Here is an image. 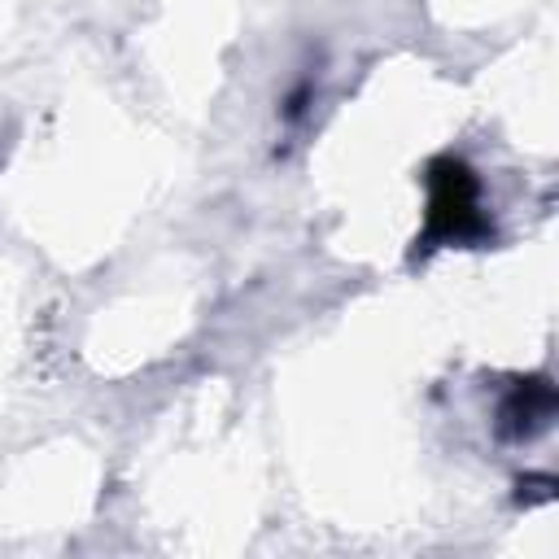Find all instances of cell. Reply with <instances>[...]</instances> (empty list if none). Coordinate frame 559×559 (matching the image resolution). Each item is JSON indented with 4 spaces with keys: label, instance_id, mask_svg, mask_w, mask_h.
Returning <instances> with one entry per match:
<instances>
[{
    "label": "cell",
    "instance_id": "6da1fadb",
    "mask_svg": "<svg viewBox=\"0 0 559 559\" xmlns=\"http://www.w3.org/2000/svg\"><path fill=\"white\" fill-rule=\"evenodd\" d=\"M485 231V218L476 210V179L463 162H437L432 166V214L428 236L437 240H467Z\"/></svg>",
    "mask_w": 559,
    "mask_h": 559
}]
</instances>
